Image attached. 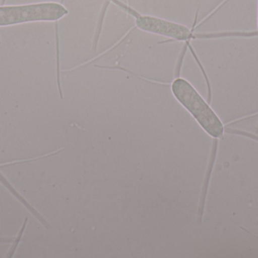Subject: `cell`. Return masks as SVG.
<instances>
[{
  "label": "cell",
  "instance_id": "cell-1",
  "mask_svg": "<svg viewBox=\"0 0 258 258\" xmlns=\"http://www.w3.org/2000/svg\"><path fill=\"white\" fill-rule=\"evenodd\" d=\"M171 90L177 101L209 136L215 139L223 136L224 127L221 119L187 80L176 77L171 83Z\"/></svg>",
  "mask_w": 258,
  "mask_h": 258
},
{
  "label": "cell",
  "instance_id": "cell-2",
  "mask_svg": "<svg viewBox=\"0 0 258 258\" xmlns=\"http://www.w3.org/2000/svg\"><path fill=\"white\" fill-rule=\"evenodd\" d=\"M69 10L62 3L44 2L18 6H0V27L32 22H54L66 17Z\"/></svg>",
  "mask_w": 258,
  "mask_h": 258
},
{
  "label": "cell",
  "instance_id": "cell-3",
  "mask_svg": "<svg viewBox=\"0 0 258 258\" xmlns=\"http://www.w3.org/2000/svg\"><path fill=\"white\" fill-rule=\"evenodd\" d=\"M110 1L120 6L124 11L132 15L135 18V24L137 28L142 31L186 43H189L194 39H203V33H195L194 30L184 24L159 17L142 15L119 0Z\"/></svg>",
  "mask_w": 258,
  "mask_h": 258
},
{
  "label": "cell",
  "instance_id": "cell-4",
  "mask_svg": "<svg viewBox=\"0 0 258 258\" xmlns=\"http://www.w3.org/2000/svg\"><path fill=\"white\" fill-rule=\"evenodd\" d=\"M257 27H258V12H257Z\"/></svg>",
  "mask_w": 258,
  "mask_h": 258
}]
</instances>
